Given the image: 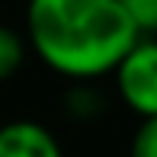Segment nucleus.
Segmentation results:
<instances>
[{
	"label": "nucleus",
	"mask_w": 157,
	"mask_h": 157,
	"mask_svg": "<svg viewBox=\"0 0 157 157\" xmlns=\"http://www.w3.org/2000/svg\"><path fill=\"white\" fill-rule=\"evenodd\" d=\"M116 93L141 119L157 116V39L141 35L112 67Z\"/></svg>",
	"instance_id": "obj_2"
},
{
	"label": "nucleus",
	"mask_w": 157,
	"mask_h": 157,
	"mask_svg": "<svg viewBox=\"0 0 157 157\" xmlns=\"http://www.w3.org/2000/svg\"><path fill=\"white\" fill-rule=\"evenodd\" d=\"M26 32L35 55L74 80L109 74L141 39L116 0H29Z\"/></svg>",
	"instance_id": "obj_1"
},
{
	"label": "nucleus",
	"mask_w": 157,
	"mask_h": 157,
	"mask_svg": "<svg viewBox=\"0 0 157 157\" xmlns=\"http://www.w3.org/2000/svg\"><path fill=\"white\" fill-rule=\"evenodd\" d=\"M138 35H157V0H116Z\"/></svg>",
	"instance_id": "obj_5"
},
{
	"label": "nucleus",
	"mask_w": 157,
	"mask_h": 157,
	"mask_svg": "<svg viewBox=\"0 0 157 157\" xmlns=\"http://www.w3.org/2000/svg\"><path fill=\"white\" fill-rule=\"evenodd\" d=\"M132 157H157V116L141 119L132 135Z\"/></svg>",
	"instance_id": "obj_6"
},
{
	"label": "nucleus",
	"mask_w": 157,
	"mask_h": 157,
	"mask_svg": "<svg viewBox=\"0 0 157 157\" xmlns=\"http://www.w3.org/2000/svg\"><path fill=\"white\" fill-rule=\"evenodd\" d=\"M23 61H26V42L10 26H0V83L16 77Z\"/></svg>",
	"instance_id": "obj_4"
},
{
	"label": "nucleus",
	"mask_w": 157,
	"mask_h": 157,
	"mask_svg": "<svg viewBox=\"0 0 157 157\" xmlns=\"http://www.w3.org/2000/svg\"><path fill=\"white\" fill-rule=\"evenodd\" d=\"M0 157H64L61 144L45 125L19 119L0 128Z\"/></svg>",
	"instance_id": "obj_3"
}]
</instances>
